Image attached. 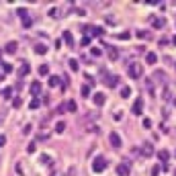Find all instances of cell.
Returning a JSON list of instances; mask_svg holds the SVG:
<instances>
[{"label":"cell","mask_w":176,"mask_h":176,"mask_svg":"<svg viewBox=\"0 0 176 176\" xmlns=\"http://www.w3.org/2000/svg\"><path fill=\"white\" fill-rule=\"evenodd\" d=\"M106 55H109V59H111V61H117L121 53H119L117 47H106Z\"/></svg>","instance_id":"5"},{"label":"cell","mask_w":176,"mask_h":176,"mask_svg":"<svg viewBox=\"0 0 176 176\" xmlns=\"http://www.w3.org/2000/svg\"><path fill=\"white\" fill-rule=\"evenodd\" d=\"M154 154V148H152V143L150 141H145L143 145H141V156H145V158H150Z\"/></svg>","instance_id":"7"},{"label":"cell","mask_w":176,"mask_h":176,"mask_svg":"<svg viewBox=\"0 0 176 176\" xmlns=\"http://www.w3.org/2000/svg\"><path fill=\"white\" fill-rule=\"evenodd\" d=\"M51 176H61V174H58V172H55V174H51Z\"/></svg>","instance_id":"44"},{"label":"cell","mask_w":176,"mask_h":176,"mask_svg":"<svg viewBox=\"0 0 176 176\" xmlns=\"http://www.w3.org/2000/svg\"><path fill=\"white\" fill-rule=\"evenodd\" d=\"M164 25H166L164 16H154V19H152V27H154V29H162Z\"/></svg>","instance_id":"9"},{"label":"cell","mask_w":176,"mask_h":176,"mask_svg":"<svg viewBox=\"0 0 176 176\" xmlns=\"http://www.w3.org/2000/svg\"><path fill=\"white\" fill-rule=\"evenodd\" d=\"M88 29H90V31H92L96 37H100L103 33H105V29H100V27H88Z\"/></svg>","instance_id":"26"},{"label":"cell","mask_w":176,"mask_h":176,"mask_svg":"<svg viewBox=\"0 0 176 176\" xmlns=\"http://www.w3.org/2000/svg\"><path fill=\"white\" fill-rule=\"evenodd\" d=\"M174 156H176V152H174Z\"/></svg>","instance_id":"47"},{"label":"cell","mask_w":176,"mask_h":176,"mask_svg":"<svg viewBox=\"0 0 176 176\" xmlns=\"http://www.w3.org/2000/svg\"><path fill=\"white\" fill-rule=\"evenodd\" d=\"M21 105H23V98H21V96H14V98H12V106H14V109H21Z\"/></svg>","instance_id":"25"},{"label":"cell","mask_w":176,"mask_h":176,"mask_svg":"<svg viewBox=\"0 0 176 176\" xmlns=\"http://www.w3.org/2000/svg\"><path fill=\"white\" fill-rule=\"evenodd\" d=\"M64 41H66V43H68V45H74V37H72V33L70 31H64Z\"/></svg>","instance_id":"16"},{"label":"cell","mask_w":176,"mask_h":176,"mask_svg":"<svg viewBox=\"0 0 176 176\" xmlns=\"http://www.w3.org/2000/svg\"><path fill=\"white\" fill-rule=\"evenodd\" d=\"M174 105H176V100H174Z\"/></svg>","instance_id":"46"},{"label":"cell","mask_w":176,"mask_h":176,"mask_svg":"<svg viewBox=\"0 0 176 176\" xmlns=\"http://www.w3.org/2000/svg\"><path fill=\"white\" fill-rule=\"evenodd\" d=\"M92 170L96 172V174H100L103 170H106V160H105V156H96L92 160Z\"/></svg>","instance_id":"1"},{"label":"cell","mask_w":176,"mask_h":176,"mask_svg":"<svg viewBox=\"0 0 176 176\" xmlns=\"http://www.w3.org/2000/svg\"><path fill=\"white\" fill-rule=\"evenodd\" d=\"M49 16H51V19H59V8H51V10H49Z\"/></svg>","instance_id":"30"},{"label":"cell","mask_w":176,"mask_h":176,"mask_svg":"<svg viewBox=\"0 0 176 176\" xmlns=\"http://www.w3.org/2000/svg\"><path fill=\"white\" fill-rule=\"evenodd\" d=\"M64 129H66V123L64 121H58L55 123V133H64Z\"/></svg>","instance_id":"23"},{"label":"cell","mask_w":176,"mask_h":176,"mask_svg":"<svg viewBox=\"0 0 176 176\" xmlns=\"http://www.w3.org/2000/svg\"><path fill=\"white\" fill-rule=\"evenodd\" d=\"M29 72H31V68H29V64H27V61H25L23 66H21V68H19V74H21V76H27V74H29Z\"/></svg>","instance_id":"18"},{"label":"cell","mask_w":176,"mask_h":176,"mask_svg":"<svg viewBox=\"0 0 176 176\" xmlns=\"http://www.w3.org/2000/svg\"><path fill=\"white\" fill-rule=\"evenodd\" d=\"M35 150H37V143H35V141L27 145V152H29V154H33V152H35Z\"/></svg>","instance_id":"33"},{"label":"cell","mask_w":176,"mask_h":176,"mask_svg":"<svg viewBox=\"0 0 176 176\" xmlns=\"http://www.w3.org/2000/svg\"><path fill=\"white\" fill-rule=\"evenodd\" d=\"M33 25V21H31V16H27V19H23V27H31Z\"/></svg>","instance_id":"37"},{"label":"cell","mask_w":176,"mask_h":176,"mask_svg":"<svg viewBox=\"0 0 176 176\" xmlns=\"http://www.w3.org/2000/svg\"><path fill=\"white\" fill-rule=\"evenodd\" d=\"M82 45H84V47L90 45V37H84V39H82Z\"/></svg>","instance_id":"40"},{"label":"cell","mask_w":176,"mask_h":176,"mask_svg":"<svg viewBox=\"0 0 176 176\" xmlns=\"http://www.w3.org/2000/svg\"><path fill=\"white\" fill-rule=\"evenodd\" d=\"M127 72H129V78H133V80H137V78H141L143 76V68H141L139 64H129V68H127Z\"/></svg>","instance_id":"2"},{"label":"cell","mask_w":176,"mask_h":176,"mask_svg":"<svg viewBox=\"0 0 176 176\" xmlns=\"http://www.w3.org/2000/svg\"><path fill=\"white\" fill-rule=\"evenodd\" d=\"M6 143V135H0V145H4Z\"/></svg>","instance_id":"42"},{"label":"cell","mask_w":176,"mask_h":176,"mask_svg":"<svg viewBox=\"0 0 176 176\" xmlns=\"http://www.w3.org/2000/svg\"><path fill=\"white\" fill-rule=\"evenodd\" d=\"M39 105H41V100H39V98H33V100L29 103V106H31V109H39Z\"/></svg>","instance_id":"31"},{"label":"cell","mask_w":176,"mask_h":176,"mask_svg":"<svg viewBox=\"0 0 176 176\" xmlns=\"http://www.w3.org/2000/svg\"><path fill=\"white\" fill-rule=\"evenodd\" d=\"M109 141H111L113 148H121V145H123V139H121V135H119L117 131H111V133H109Z\"/></svg>","instance_id":"3"},{"label":"cell","mask_w":176,"mask_h":176,"mask_svg":"<svg viewBox=\"0 0 176 176\" xmlns=\"http://www.w3.org/2000/svg\"><path fill=\"white\" fill-rule=\"evenodd\" d=\"M156 61H158V55H156L154 51H148V53H145V64H150V66H154Z\"/></svg>","instance_id":"12"},{"label":"cell","mask_w":176,"mask_h":176,"mask_svg":"<svg viewBox=\"0 0 176 176\" xmlns=\"http://www.w3.org/2000/svg\"><path fill=\"white\" fill-rule=\"evenodd\" d=\"M135 35L139 37V39H148V37H150V35H148V31H137Z\"/></svg>","instance_id":"34"},{"label":"cell","mask_w":176,"mask_h":176,"mask_svg":"<svg viewBox=\"0 0 176 176\" xmlns=\"http://www.w3.org/2000/svg\"><path fill=\"white\" fill-rule=\"evenodd\" d=\"M172 43H174V45H176V35H174V37H172Z\"/></svg>","instance_id":"43"},{"label":"cell","mask_w":176,"mask_h":176,"mask_svg":"<svg viewBox=\"0 0 176 176\" xmlns=\"http://www.w3.org/2000/svg\"><path fill=\"white\" fill-rule=\"evenodd\" d=\"M66 109H68L70 113H76V111H78V105H76V100H68V105H66Z\"/></svg>","instance_id":"19"},{"label":"cell","mask_w":176,"mask_h":176,"mask_svg":"<svg viewBox=\"0 0 176 176\" xmlns=\"http://www.w3.org/2000/svg\"><path fill=\"white\" fill-rule=\"evenodd\" d=\"M158 158H160V160H162V162H166V160H168V158H170V154L166 152V150H160V152H158Z\"/></svg>","instance_id":"24"},{"label":"cell","mask_w":176,"mask_h":176,"mask_svg":"<svg viewBox=\"0 0 176 176\" xmlns=\"http://www.w3.org/2000/svg\"><path fill=\"white\" fill-rule=\"evenodd\" d=\"M143 127L150 129V127H152V121H150V119H143Z\"/></svg>","instance_id":"39"},{"label":"cell","mask_w":176,"mask_h":176,"mask_svg":"<svg viewBox=\"0 0 176 176\" xmlns=\"http://www.w3.org/2000/svg\"><path fill=\"white\" fill-rule=\"evenodd\" d=\"M160 170H162L160 166H154V168H152V174H154V176H158V174H160Z\"/></svg>","instance_id":"38"},{"label":"cell","mask_w":176,"mask_h":176,"mask_svg":"<svg viewBox=\"0 0 176 176\" xmlns=\"http://www.w3.org/2000/svg\"><path fill=\"white\" fill-rule=\"evenodd\" d=\"M31 94H33L35 98H37V94H41V82H39V80L31 84Z\"/></svg>","instance_id":"13"},{"label":"cell","mask_w":176,"mask_h":176,"mask_svg":"<svg viewBox=\"0 0 176 176\" xmlns=\"http://www.w3.org/2000/svg\"><path fill=\"white\" fill-rule=\"evenodd\" d=\"M49 86H51V88L59 86V78H58V76H49Z\"/></svg>","instance_id":"22"},{"label":"cell","mask_w":176,"mask_h":176,"mask_svg":"<svg viewBox=\"0 0 176 176\" xmlns=\"http://www.w3.org/2000/svg\"><path fill=\"white\" fill-rule=\"evenodd\" d=\"M16 49H19V43H16V41H8L6 47H4L6 53H16Z\"/></svg>","instance_id":"11"},{"label":"cell","mask_w":176,"mask_h":176,"mask_svg":"<svg viewBox=\"0 0 176 176\" xmlns=\"http://www.w3.org/2000/svg\"><path fill=\"white\" fill-rule=\"evenodd\" d=\"M39 162H41V164H53V160H51V156H47V154H41V156H39Z\"/></svg>","instance_id":"15"},{"label":"cell","mask_w":176,"mask_h":176,"mask_svg":"<svg viewBox=\"0 0 176 176\" xmlns=\"http://www.w3.org/2000/svg\"><path fill=\"white\" fill-rule=\"evenodd\" d=\"M121 96H123V98H129L131 96V88L129 86H121Z\"/></svg>","instance_id":"20"},{"label":"cell","mask_w":176,"mask_h":176,"mask_svg":"<svg viewBox=\"0 0 176 176\" xmlns=\"http://www.w3.org/2000/svg\"><path fill=\"white\" fill-rule=\"evenodd\" d=\"M105 82H106L109 88H115V86L119 84V76H113V74H106L105 72Z\"/></svg>","instance_id":"4"},{"label":"cell","mask_w":176,"mask_h":176,"mask_svg":"<svg viewBox=\"0 0 176 176\" xmlns=\"http://www.w3.org/2000/svg\"><path fill=\"white\" fill-rule=\"evenodd\" d=\"M2 74H12V66L10 64H2Z\"/></svg>","instance_id":"28"},{"label":"cell","mask_w":176,"mask_h":176,"mask_svg":"<svg viewBox=\"0 0 176 176\" xmlns=\"http://www.w3.org/2000/svg\"><path fill=\"white\" fill-rule=\"evenodd\" d=\"M35 53H37V55H45V53H47V45L37 43V45H35Z\"/></svg>","instance_id":"14"},{"label":"cell","mask_w":176,"mask_h":176,"mask_svg":"<svg viewBox=\"0 0 176 176\" xmlns=\"http://www.w3.org/2000/svg\"><path fill=\"white\" fill-rule=\"evenodd\" d=\"M49 74V64H41L39 66V76H47Z\"/></svg>","instance_id":"17"},{"label":"cell","mask_w":176,"mask_h":176,"mask_svg":"<svg viewBox=\"0 0 176 176\" xmlns=\"http://www.w3.org/2000/svg\"><path fill=\"white\" fill-rule=\"evenodd\" d=\"M19 16H21V21L27 19V8H19Z\"/></svg>","instance_id":"36"},{"label":"cell","mask_w":176,"mask_h":176,"mask_svg":"<svg viewBox=\"0 0 176 176\" xmlns=\"http://www.w3.org/2000/svg\"><path fill=\"white\" fill-rule=\"evenodd\" d=\"M90 51H92V55H94V58H98V55L103 53V51H100V47H92Z\"/></svg>","instance_id":"35"},{"label":"cell","mask_w":176,"mask_h":176,"mask_svg":"<svg viewBox=\"0 0 176 176\" xmlns=\"http://www.w3.org/2000/svg\"><path fill=\"white\" fill-rule=\"evenodd\" d=\"M23 133H25V135H27V133H31V125H29V123H27V125H25V129H23Z\"/></svg>","instance_id":"41"},{"label":"cell","mask_w":176,"mask_h":176,"mask_svg":"<svg viewBox=\"0 0 176 176\" xmlns=\"http://www.w3.org/2000/svg\"><path fill=\"white\" fill-rule=\"evenodd\" d=\"M68 66H70L72 72H78V59H70V61H68Z\"/></svg>","instance_id":"27"},{"label":"cell","mask_w":176,"mask_h":176,"mask_svg":"<svg viewBox=\"0 0 176 176\" xmlns=\"http://www.w3.org/2000/svg\"><path fill=\"white\" fill-rule=\"evenodd\" d=\"M119 39H121V41H127V39H131V33H119Z\"/></svg>","instance_id":"32"},{"label":"cell","mask_w":176,"mask_h":176,"mask_svg":"<svg viewBox=\"0 0 176 176\" xmlns=\"http://www.w3.org/2000/svg\"><path fill=\"white\" fill-rule=\"evenodd\" d=\"M92 100H94V105L96 106H103L105 105V100H106V96L103 92H96V94H92Z\"/></svg>","instance_id":"8"},{"label":"cell","mask_w":176,"mask_h":176,"mask_svg":"<svg viewBox=\"0 0 176 176\" xmlns=\"http://www.w3.org/2000/svg\"><path fill=\"white\" fill-rule=\"evenodd\" d=\"M0 80H2V76H0Z\"/></svg>","instance_id":"45"},{"label":"cell","mask_w":176,"mask_h":176,"mask_svg":"<svg viewBox=\"0 0 176 176\" xmlns=\"http://www.w3.org/2000/svg\"><path fill=\"white\" fill-rule=\"evenodd\" d=\"M2 96H4V98H10V96H12V88H10V86H6V88L2 90Z\"/></svg>","instance_id":"29"},{"label":"cell","mask_w":176,"mask_h":176,"mask_svg":"<svg viewBox=\"0 0 176 176\" xmlns=\"http://www.w3.org/2000/svg\"><path fill=\"white\" fill-rule=\"evenodd\" d=\"M131 111H133V115H141V113H143V100L137 98V100L133 103V106H131Z\"/></svg>","instance_id":"6"},{"label":"cell","mask_w":176,"mask_h":176,"mask_svg":"<svg viewBox=\"0 0 176 176\" xmlns=\"http://www.w3.org/2000/svg\"><path fill=\"white\" fill-rule=\"evenodd\" d=\"M80 94H82L84 98H88V96H90V86H88V84H84L82 88H80Z\"/></svg>","instance_id":"21"},{"label":"cell","mask_w":176,"mask_h":176,"mask_svg":"<svg viewBox=\"0 0 176 176\" xmlns=\"http://www.w3.org/2000/svg\"><path fill=\"white\" fill-rule=\"evenodd\" d=\"M117 174H119V176H129V164H127V162L119 164V166H117Z\"/></svg>","instance_id":"10"}]
</instances>
